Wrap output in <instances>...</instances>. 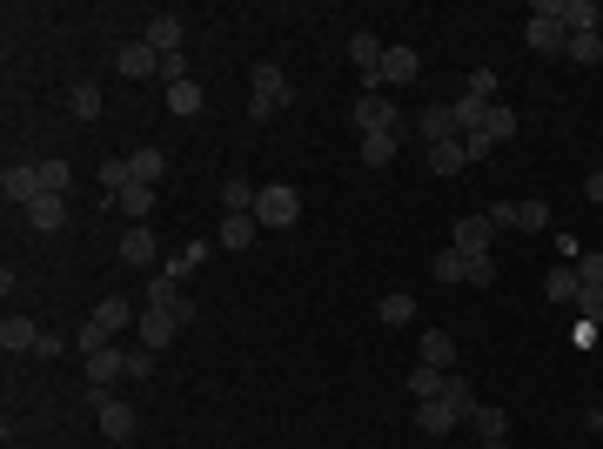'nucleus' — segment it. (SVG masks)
I'll return each mask as SVG.
<instances>
[{"instance_id":"nucleus-43","label":"nucleus","mask_w":603,"mask_h":449,"mask_svg":"<svg viewBox=\"0 0 603 449\" xmlns=\"http://www.w3.org/2000/svg\"><path fill=\"white\" fill-rule=\"evenodd\" d=\"M108 329H94V322H81V329H74V349H81V356H94V349H108Z\"/></svg>"},{"instance_id":"nucleus-10","label":"nucleus","mask_w":603,"mask_h":449,"mask_svg":"<svg viewBox=\"0 0 603 449\" xmlns=\"http://www.w3.org/2000/svg\"><path fill=\"white\" fill-rule=\"evenodd\" d=\"M175 329H181V322L168 309H141V322H134L141 349H155V356H161V349H175Z\"/></svg>"},{"instance_id":"nucleus-1","label":"nucleus","mask_w":603,"mask_h":449,"mask_svg":"<svg viewBox=\"0 0 603 449\" xmlns=\"http://www.w3.org/2000/svg\"><path fill=\"white\" fill-rule=\"evenodd\" d=\"M255 222H262V235L295 228L302 222V195H295L289 181H262V188H255Z\"/></svg>"},{"instance_id":"nucleus-29","label":"nucleus","mask_w":603,"mask_h":449,"mask_svg":"<svg viewBox=\"0 0 603 449\" xmlns=\"http://www.w3.org/2000/svg\"><path fill=\"white\" fill-rule=\"evenodd\" d=\"M577 289H583V282H577V262H563V269L543 275V295H550V302H577Z\"/></svg>"},{"instance_id":"nucleus-37","label":"nucleus","mask_w":603,"mask_h":449,"mask_svg":"<svg viewBox=\"0 0 603 449\" xmlns=\"http://www.w3.org/2000/svg\"><path fill=\"white\" fill-rule=\"evenodd\" d=\"M396 141L402 135H362V161H369V168H389V161H396Z\"/></svg>"},{"instance_id":"nucleus-53","label":"nucleus","mask_w":603,"mask_h":449,"mask_svg":"<svg viewBox=\"0 0 603 449\" xmlns=\"http://www.w3.org/2000/svg\"><path fill=\"white\" fill-rule=\"evenodd\" d=\"M483 449H510V443H483Z\"/></svg>"},{"instance_id":"nucleus-2","label":"nucleus","mask_w":603,"mask_h":449,"mask_svg":"<svg viewBox=\"0 0 603 449\" xmlns=\"http://www.w3.org/2000/svg\"><path fill=\"white\" fill-rule=\"evenodd\" d=\"M523 41L536 54H563L570 47V27H563V0H536L530 7V27H523Z\"/></svg>"},{"instance_id":"nucleus-14","label":"nucleus","mask_w":603,"mask_h":449,"mask_svg":"<svg viewBox=\"0 0 603 449\" xmlns=\"http://www.w3.org/2000/svg\"><path fill=\"white\" fill-rule=\"evenodd\" d=\"M449 114H456V128H463V135H490V114H496V101L456 94V101H449Z\"/></svg>"},{"instance_id":"nucleus-4","label":"nucleus","mask_w":603,"mask_h":449,"mask_svg":"<svg viewBox=\"0 0 603 449\" xmlns=\"http://www.w3.org/2000/svg\"><path fill=\"white\" fill-rule=\"evenodd\" d=\"M409 81H423V54H416V47H382V68H376V88L369 94L409 88Z\"/></svg>"},{"instance_id":"nucleus-25","label":"nucleus","mask_w":603,"mask_h":449,"mask_svg":"<svg viewBox=\"0 0 603 449\" xmlns=\"http://www.w3.org/2000/svg\"><path fill=\"white\" fill-rule=\"evenodd\" d=\"M128 175H134V181H148V188H155V181L168 175V155H161V148H134V155H128Z\"/></svg>"},{"instance_id":"nucleus-38","label":"nucleus","mask_w":603,"mask_h":449,"mask_svg":"<svg viewBox=\"0 0 603 449\" xmlns=\"http://www.w3.org/2000/svg\"><path fill=\"white\" fill-rule=\"evenodd\" d=\"M436 282H469V255H456V248H443V255H436Z\"/></svg>"},{"instance_id":"nucleus-34","label":"nucleus","mask_w":603,"mask_h":449,"mask_svg":"<svg viewBox=\"0 0 603 449\" xmlns=\"http://www.w3.org/2000/svg\"><path fill=\"white\" fill-rule=\"evenodd\" d=\"M222 215H255V181H222Z\"/></svg>"},{"instance_id":"nucleus-32","label":"nucleus","mask_w":603,"mask_h":449,"mask_svg":"<svg viewBox=\"0 0 603 449\" xmlns=\"http://www.w3.org/2000/svg\"><path fill=\"white\" fill-rule=\"evenodd\" d=\"M443 376H449V369H429V362H416V369H409V396H416V403L443 396Z\"/></svg>"},{"instance_id":"nucleus-5","label":"nucleus","mask_w":603,"mask_h":449,"mask_svg":"<svg viewBox=\"0 0 603 449\" xmlns=\"http://www.w3.org/2000/svg\"><path fill=\"white\" fill-rule=\"evenodd\" d=\"M356 128H362V135H402L396 101H389V94H369V88H362V94H356Z\"/></svg>"},{"instance_id":"nucleus-15","label":"nucleus","mask_w":603,"mask_h":449,"mask_svg":"<svg viewBox=\"0 0 603 449\" xmlns=\"http://www.w3.org/2000/svg\"><path fill=\"white\" fill-rule=\"evenodd\" d=\"M88 322H94V329H108V336H128V329L141 322V315H134V302H128V295H108V302H101V309H94Z\"/></svg>"},{"instance_id":"nucleus-3","label":"nucleus","mask_w":603,"mask_h":449,"mask_svg":"<svg viewBox=\"0 0 603 449\" xmlns=\"http://www.w3.org/2000/svg\"><path fill=\"white\" fill-rule=\"evenodd\" d=\"M248 81H255V94H248V121H275V108H289V101H295L289 74H282V68H268V61L248 74Z\"/></svg>"},{"instance_id":"nucleus-21","label":"nucleus","mask_w":603,"mask_h":449,"mask_svg":"<svg viewBox=\"0 0 603 449\" xmlns=\"http://www.w3.org/2000/svg\"><path fill=\"white\" fill-rule=\"evenodd\" d=\"M61 222H67V195H41V202L27 208V228H34V235H54Z\"/></svg>"},{"instance_id":"nucleus-41","label":"nucleus","mask_w":603,"mask_h":449,"mask_svg":"<svg viewBox=\"0 0 603 449\" xmlns=\"http://www.w3.org/2000/svg\"><path fill=\"white\" fill-rule=\"evenodd\" d=\"M510 228H550V202H516V222Z\"/></svg>"},{"instance_id":"nucleus-54","label":"nucleus","mask_w":603,"mask_h":449,"mask_svg":"<svg viewBox=\"0 0 603 449\" xmlns=\"http://www.w3.org/2000/svg\"><path fill=\"white\" fill-rule=\"evenodd\" d=\"M597 34H603V7H597Z\"/></svg>"},{"instance_id":"nucleus-33","label":"nucleus","mask_w":603,"mask_h":449,"mask_svg":"<svg viewBox=\"0 0 603 449\" xmlns=\"http://www.w3.org/2000/svg\"><path fill=\"white\" fill-rule=\"evenodd\" d=\"M469 423L483 429V443H510V416H503V409H490V403H476V416H469Z\"/></svg>"},{"instance_id":"nucleus-36","label":"nucleus","mask_w":603,"mask_h":449,"mask_svg":"<svg viewBox=\"0 0 603 449\" xmlns=\"http://www.w3.org/2000/svg\"><path fill=\"white\" fill-rule=\"evenodd\" d=\"M201 262H208V242H188V248H181V255H175V262H168L161 275H175V282H188V275H195Z\"/></svg>"},{"instance_id":"nucleus-23","label":"nucleus","mask_w":603,"mask_h":449,"mask_svg":"<svg viewBox=\"0 0 603 449\" xmlns=\"http://www.w3.org/2000/svg\"><path fill=\"white\" fill-rule=\"evenodd\" d=\"M67 114H74V121H101V88H94V81H74V88H67Z\"/></svg>"},{"instance_id":"nucleus-26","label":"nucleus","mask_w":603,"mask_h":449,"mask_svg":"<svg viewBox=\"0 0 603 449\" xmlns=\"http://www.w3.org/2000/svg\"><path fill=\"white\" fill-rule=\"evenodd\" d=\"M201 108H208L201 81H175V88H168V114H181V121H188V114H201Z\"/></svg>"},{"instance_id":"nucleus-45","label":"nucleus","mask_w":603,"mask_h":449,"mask_svg":"<svg viewBox=\"0 0 603 449\" xmlns=\"http://www.w3.org/2000/svg\"><path fill=\"white\" fill-rule=\"evenodd\" d=\"M463 94H476V101H496V68H476L469 74V88Z\"/></svg>"},{"instance_id":"nucleus-48","label":"nucleus","mask_w":603,"mask_h":449,"mask_svg":"<svg viewBox=\"0 0 603 449\" xmlns=\"http://www.w3.org/2000/svg\"><path fill=\"white\" fill-rule=\"evenodd\" d=\"M121 181H134L128 161H101V188H108V195H121Z\"/></svg>"},{"instance_id":"nucleus-51","label":"nucleus","mask_w":603,"mask_h":449,"mask_svg":"<svg viewBox=\"0 0 603 449\" xmlns=\"http://www.w3.org/2000/svg\"><path fill=\"white\" fill-rule=\"evenodd\" d=\"M463 155L483 161V155H496V141H490V135H463Z\"/></svg>"},{"instance_id":"nucleus-22","label":"nucleus","mask_w":603,"mask_h":449,"mask_svg":"<svg viewBox=\"0 0 603 449\" xmlns=\"http://www.w3.org/2000/svg\"><path fill=\"white\" fill-rule=\"evenodd\" d=\"M349 61H356V68H362V81L376 88V68H382V41H376V34H356V41H349Z\"/></svg>"},{"instance_id":"nucleus-30","label":"nucleus","mask_w":603,"mask_h":449,"mask_svg":"<svg viewBox=\"0 0 603 449\" xmlns=\"http://www.w3.org/2000/svg\"><path fill=\"white\" fill-rule=\"evenodd\" d=\"M376 315H382V322H389V329H402V322H416V295L389 289V295H382V302H376Z\"/></svg>"},{"instance_id":"nucleus-35","label":"nucleus","mask_w":603,"mask_h":449,"mask_svg":"<svg viewBox=\"0 0 603 449\" xmlns=\"http://www.w3.org/2000/svg\"><path fill=\"white\" fill-rule=\"evenodd\" d=\"M563 27L570 34H597V0H563Z\"/></svg>"},{"instance_id":"nucleus-16","label":"nucleus","mask_w":603,"mask_h":449,"mask_svg":"<svg viewBox=\"0 0 603 449\" xmlns=\"http://www.w3.org/2000/svg\"><path fill=\"white\" fill-rule=\"evenodd\" d=\"M416 135L436 148V141H456V114H449V101H429L423 114H416Z\"/></svg>"},{"instance_id":"nucleus-6","label":"nucleus","mask_w":603,"mask_h":449,"mask_svg":"<svg viewBox=\"0 0 603 449\" xmlns=\"http://www.w3.org/2000/svg\"><path fill=\"white\" fill-rule=\"evenodd\" d=\"M88 403H94V416H101V436H108V443H128V436H134V409L121 403V396L88 389Z\"/></svg>"},{"instance_id":"nucleus-27","label":"nucleus","mask_w":603,"mask_h":449,"mask_svg":"<svg viewBox=\"0 0 603 449\" xmlns=\"http://www.w3.org/2000/svg\"><path fill=\"white\" fill-rule=\"evenodd\" d=\"M255 235H262V222H255V215H222V235H215V242H222V248H248Z\"/></svg>"},{"instance_id":"nucleus-46","label":"nucleus","mask_w":603,"mask_h":449,"mask_svg":"<svg viewBox=\"0 0 603 449\" xmlns=\"http://www.w3.org/2000/svg\"><path fill=\"white\" fill-rule=\"evenodd\" d=\"M496 282V262L490 255H469V289H490Z\"/></svg>"},{"instance_id":"nucleus-7","label":"nucleus","mask_w":603,"mask_h":449,"mask_svg":"<svg viewBox=\"0 0 603 449\" xmlns=\"http://www.w3.org/2000/svg\"><path fill=\"white\" fill-rule=\"evenodd\" d=\"M490 242H496L490 215H463V222L449 228V248H456V255H490Z\"/></svg>"},{"instance_id":"nucleus-8","label":"nucleus","mask_w":603,"mask_h":449,"mask_svg":"<svg viewBox=\"0 0 603 449\" xmlns=\"http://www.w3.org/2000/svg\"><path fill=\"white\" fill-rule=\"evenodd\" d=\"M148 309H168V315L181 322V329L195 322V302L181 295V282H175V275H155V282H148Z\"/></svg>"},{"instance_id":"nucleus-11","label":"nucleus","mask_w":603,"mask_h":449,"mask_svg":"<svg viewBox=\"0 0 603 449\" xmlns=\"http://www.w3.org/2000/svg\"><path fill=\"white\" fill-rule=\"evenodd\" d=\"M41 336H47V329L34 322V315H21V309L0 322V349H7V356H21V349H41Z\"/></svg>"},{"instance_id":"nucleus-19","label":"nucleus","mask_w":603,"mask_h":449,"mask_svg":"<svg viewBox=\"0 0 603 449\" xmlns=\"http://www.w3.org/2000/svg\"><path fill=\"white\" fill-rule=\"evenodd\" d=\"M456 423H463V416H456V409H449L443 396H429V403H416V429H423V436H449Z\"/></svg>"},{"instance_id":"nucleus-31","label":"nucleus","mask_w":603,"mask_h":449,"mask_svg":"<svg viewBox=\"0 0 603 449\" xmlns=\"http://www.w3.org/2000/svg\"><path fill=\"white\" fill-rule=\"evenodd\" d=\"M416 362H429V369H456V342H449L443 329H429V336H423V356H416Z\"/></svg>"},{"instance_id":"nucleus-17","label":"nucleus","mask_w":603,"mask_h":449,"mask_svg":"<svg viewBox=\"0 0 603 449\" xmlns=\"http://www.w3.org/2000/svg\"><path fill=\"white\" fill-rule=\"evenodd\" d=\"M181 34H188V27H181V21H175V14H155V21L141 27V41L155 47L161 61H168V54H181Z\"/></svg>"},{"instance_id":"nucleus-28","label":"nucleus","mask_w":603,"mask_h":449,"mask_svg":"<svg viewBox=\"0 0 603 449\" xmlns=\"http://www.w3.org/2000/svg\"><path fill=\"white\" fill-rule=\"evenodd\" d=\"M429 168H436V175H463V168H469L463 135H456V141H436V148H429Z\"/></svg>"},{"instance_id":"nucleus-49","label":"nucleus","mask_w":603,"mask_h":449,"mask_svg":"<svg viewBox=\"0 0 603 449\" xmlns=\"http://www.w3.org/2000/svg\"><path fill=\"white\" fill-rule=\"evenodd\" d=\"M510 135H516V114L496 101V114H490V141H510Z\"/></svg>"},{"instance_id":"nucleus-50","label":"nucleus","mask_w":603,"mask_h":449,"mask_svg":"<svg viewBox=\"0 0 603 449\" xmlns=\"http://www.w3.org/2000/svg\"><path fill=\"white\" fill-rule=\"evenodd\" d=\"M161 81L175 88V81H195V74H188V61H181V54H168V61H161Z\"/></svg>"},{"instance_id":"nucleus-18","label":"nucleus","mask_w":603,"mask_h":449,"mask_svg":"<svg viewBox=\"0 0 603 449\" xmlns=\"http://www.w3.org/2000/svg\"><path fill=\"white\" fill-rule=\"evenodd\" d=\"M121 262H128V269H155V262H161L155 235H148V228H141V222H134L128 235H121Z\"/></svg>"},{"instance_id":"nucleus-9","label":"nucleus","mask_w":603,"mask_h":449,"mask_svg":"<svg viewBox=\"0 0 603 449\" xmlns=\"http://www.w3.org/2000/svg\"><path fill=\"white\" fill-rule=\"evenodd\" d=\"M0 195H7V208H34L41 202V168H7V175H0Z\"/></svg>"},{"instance_id":"nucleus-42","label":"nucleus","mask_w":603,"mask_h":449,"mask_svg":"<svg viewBox=\"0 0 603 449\" xmlns=\"http://www.w3.org/2000/svg\"><path fill=\"white\" fill-rule=\"evenodd\" d=\"M570 309H577V322H603V289H577Z\"/></svg>"},{"instance_id":"nucleus-12","label":"nucleus","mask_w":603,"mask_h":449,"mask_svg":"<svg viewBox=\"0 0 603 449\" xmlns=\"http://www.w3.org/2000/svg\"><path fill=\"white\" fill-rule=\"evenodd\" d=\"M81 362H88V389H108V382L128 376V349H114V342L94 349V356H81Z\"/></svg>"},{"instance_id":"nucleus-52","label":"nucleus","mask_w":603,"mask_h":449,"mask_svg":"<svg viewBox=\"0 0 603 449\" xmlns=\"http://www.w3.org/2000/svg\"><path fill=\"white\" fill-rule=\"evenodd\" d=\"M583 195H590V202L603 208V168H597V175H590V181H583Z\"/></svg>"},{"instance_id":"nucleus-44","label":"nucleus","mask_w":603,"mask_h":449,"mask_svg":"<svg viewBox=\"0 0 603 449\" xmlns=\"http://www.w3.org/2000/svg\"><path fill=\"white\" fill-rule=\"evenodd\" d=\"M577 282L583 289H603V255H577Z\"/></svg>"},{"instance_id":"nucleus-47","label":"nucleus","mask_w":603,"mask_h":449,"mask_svg":"<svg viewBox=\"0 0 603 449\" xmlns=\"http://www.w3.org/2000/svg\"><path fill=\"white\" fill-rule=\"evenodd\" d=\"M128 376H134V382L155 376V349H128Z\"/></svg>"},{"instance_id":"nucleus-39","label":"nucleus","mask_w":603,"mask_h":449,"mask_svg":"<svg viewBox=\"0 0 603 449\" xmlns=\"http://www.w3.org/2000/svg\"><path fill=\"white\" fill-rule=\"evenodd\" d=\"M563 54L590 68V61H597V54H603V34H570V47H563Z\"/></svg>"},{"instance_id":"nucleus-24","label":"nucleus","mask_w":603,"mask_h":449,"mask_svg":"<svg viewBox=\"0 0 603 449\" xmlns=\"http://www.w3.org/2000/svg\"><path fill=\"white\" fill-rule=\"evenodd\" d=\"M443 403H449V409H456V416H463V423H469V416H476V403H483V396H476V389H469V382L456 376V369H449V376H443Z\"/></svg>"},{"instance_id":"nucleus-13","label":"nucleus","mask_w":603,"mask_h":449,"mask_svg":"<svg viewBox=\"0 0 603 449\" xmlns=\"http://www.w3.org/2000/svg\"><path fill=\"white\" fill-rule=\"evenodd\" d=\"M114 68L128 74V81H148V74H161V54L148 41H128V47H114Z\"/></svg>"},{"instance_id":"nucleus-40","label":"nucleus","mask_w":603,"mask_h":449,"mask_svg":"<svg viewBox=\"0 0 603 449\" xmlns=\"http://www.w3.org/2000/svg\"><path fill=\"white\" fill-rule=\"evenodd\" d=\"M41 168V195H67V161H34Z\"/></svg>"},{"instance_id":"nucleus-20","label":"nucleus","mask_w":603,"mask_h":449,"mask_svg":"<svg viewBox=\"0 0 603 449\" xmlns=\"http://www.w3.org/2000/svg\"><path fill=\"white\" fill-rule=\"evenodd\" d=\"M114 208H121L128 222H148V208H155V188H148V181H121V195H114Z\"/></svg>"}]
</instances>
